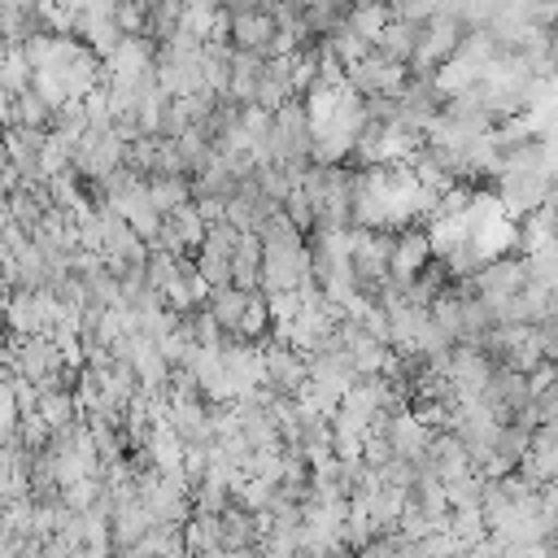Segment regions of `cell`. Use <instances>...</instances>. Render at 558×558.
Returning a JSON list of instances; mask_svg holds the SVG:
<instances>
[{"label": "cell", "mask_w": 558, "mask_h": 558, "mask_svg": "<svg viewBox=\"0 0 558 558\" xmlns=\"http://www.w3.org/2000/svg\"><path fill=\"white\" fill-rule=\"evenodd\" d=\"M222 17H227V48L231 52L266 57V48L275 39V22H270L266 4H231V9H222Z\"/></svg>", "instance_id": "cell-1"}, {"label": "cell", "mask_w": 558, "mask_h": 558, "mask_svg": "<svg viewBox=\"0 0 558 558\" xmlns=\"http://www.w3.org/2000/svg\"><path fill=\"white\" fill-rule=\"evenodd\" d=\"M262 384H266L275 397H301L305 384H310V362H305L292 344L270 340V344L262 349Z\"/></svg>", "instance_id": "cell-2"}, {"label": "cell", "mask_w": 558, "mask_h": 558, "mask_svg": "<svg viewBox=\"0 0 558 558\" xmlns=\"http://www.w3.org/2000/svg\"><path fill=\"white\" fill-rule=\"evenodd\" d=\"M427 262H432V248H427V231H423V227H401V231H392V248H388V283L405 288Z\"/></svg>", "instance_id": "cell-3"}, {"label": "cell", "mask_w": 558, "mask_h": 558, "mask_svg": "<svg viewBox=\"0 0 558 558\" xmlns=\"http://www.w3.org/2000/svg\"><path fill=\"white\" fill-rule=\"evenodd\" d=\"M57 366H61V357H57V349H52L48 336H26V340L13 336V349H9V375H17V379H26V384L39 388Z\"/></svg>", "instance_id": "cell-4"}, {"label": "cell", "mask_w": 558, "mask_h": 558, "mask_svg": "<svg viewBox=\"0 0 558 558\" xmlns=\"http://www.w3.org/2000/svg\"><path fill=\"white\" fill-rule=\"evenodd\" d=\"M257 536H262V523L235 506H227L218 514V527H214V549L218 554H248L257 549Z\"/></svg>", "instance_id": "cell-5"}, {"label": "cell", "mask_w": 558, "mask_h": 558, "mask_svg": "<svg viewBox=\"0 0 558 558\" xmlns=\"http://www.w3.org/2000/svg\"><path fill=\"white\" fill-rule=\"evenodd\" d=\"M257 279H262V240L244 231V235L235 240V248H231V288L253 292Z\"/></svg>", "instance_id": "cell-6"}, {"label": "cell", "mask_w": 558, "mask_h": 558, "mask_svg": "<svg viewBox=\"0 0 558 558\" xmlns=\"http://www.w3.org/2000/svg\"><path fill=\"white\" fill-rule=\"evenodd\" d=\"M244 301H248V292H240V288H214L209 296H205V314L218 323V331L231 340L235 336V327H240V318H244Z\"/></svg>", "instance_id": "cell-7"}, {"label": "cell", "mask_w": 558, "mask_h": 558, "mask_svg": "<svg viewBox=\"0 0 558 558\" xmlns=\"http://www.w3.org/2000/svg\"><path fill=\"white\" fill-rule=\"evenodd\" d=\"M144 192H148V201H153V209H157L161 218L174 214V209H183V205H192V183H187V174H174V179H148Z\"/></svg>", "instance_id": "cell-8"}, {"label": "cell", "mask_w": 558, "mask_h": 558, "mask_svg": "<svg viewBox=\"0 0 558 558\" xmlns=\"http://www.w3.org/2000/svg\"><path fill=\"white\" fill-rule=\"evenodd\" d=\"M13 126L48 135V131H52V109H48V100H44L39 92H31V87H26L22 96H13Z\"/></svg>", "instance_id": "cell-9"}, {"label": "cell", "mask_w": 558, "mask_h": 558, "mask_svg": "<svg viewBox=\"0 0 558 558\" xmlns=\"http://www.w3.org/2000/svg\"><path fill=\"white\" fill-rule=\"evenodd\" d=\"M218 558H257V554L248 549V554H218Z\"/></svg>", "instance_id": "cell-10"}]
</instances>
